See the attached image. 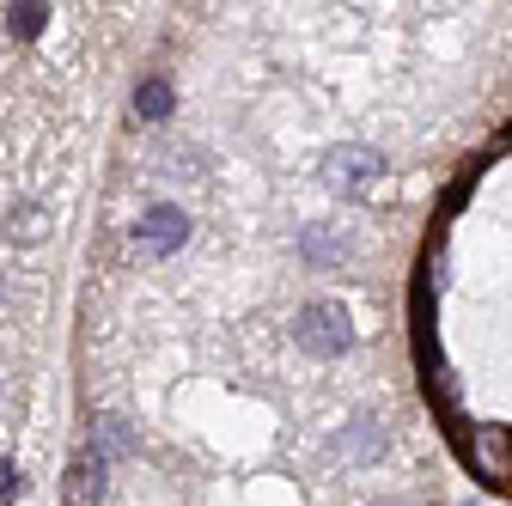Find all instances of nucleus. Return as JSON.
Listing matches in <instances>:
<instances>
[{
    "instance_id": "nucleus-1",
    "label": "nucleus",
    "mask_w": 512,
    "mask_h": 506,
    "mask_svg": "<svg viewBox=\"0 0 512 506\" xmlns=\"http://www.w3.org/2000/svg\"><path fill=\"white\" fill-rule=\"evenodd\" d=\"M293 342H299L305 354H317V360L348 354V348H354V318H348V305H336V299H311L299 318H293Z\"/></svg>"
},
{
    "instance_id": "nucleus-2",
    "label": "nucleus",
    "mask_w": 512,
    "mask_h": 506,
    "mask_svg": "<svg viewBox=\"0 0 512 506\" xmlns=\"http://www.w3.org/2000/svg\"><path fill=\"white\" fill-rule=\"evenodd\" d=\"M464 458L488 488H512V427L506 421L464 427Z\"/></svg>"
},
{
    "instance_id": "nucleus-3",
    "label": "nucleus",
    "mask_w": 512,
    "mask_h": 506,
    "mask_svg": "<svg viewBox=\"0 0 512 506\" xmlns=\"http://www.w3.org/2000/svg\"><path fill=\"white\" fill-rule=\"evenodd\" d=\"M324 177H330V189L336 196H366L372 183H384V153H372V147H330L324 153Z\"/></svg>"
},
{
    "instance_id": "nucleus-4",
    "label": "nucleus",
    "mask_w": 512,
    "mask_h": 506,
    "mask_svg": "<svg viewBox=\"0 0 512 506\" xmlns=\"http://www.w3.org/2000/svg\"><path fill=\"white\" fill-rule=\"evenodd\" d=\"M183 244H189V214L183 208L159 202V208H147L135 220V250H141V257H177Z\"/></svg>"
},
{
    "instance_id": "nucleus-5",
    "label": "nucleus",
    "mask_w": 512,
    "mask_h": 506,
    "mask_svg": "<svg viewBox=\"0 0 512 506\" xmlns=\"http://www.w3.org/2000/svg\"><path fill=\"white\" fill-rule=\"evenodd\" d=\"M92 452L110 458V464H122V458L141 452V439H135V427H128L122 415H98V421H92Z\"/></svg>"
},
{
    "instance_id": "nucleus-6",
    "label": "nucleus",
    "mask_w": 512,
    "mask_h": 506,
    "mask_svg": "<svg viewBox=\"0 0 512 506\" xmlns=\"http://www.w3.org/2000/svg\"><path fill=\"white\" fill-rule=\"evenodd\" d=\"M104 482H110V458H98V452L86 446V458L68 470V506H92V500H104Z\"/></svg>"
},
{
    "instance_id": "nucleus-7",
    "label": "nucleus",
    "mask_w": 512,
    "mask_h": 506,
    "mask_svg": "<svg viewBox=\"0 0 512 506\" xmlns=\"http://www.w3.org/2000/svg\"><path fill=\"white\" fill-rule=\"evenodd\" d=\"M299 250H305V263L311 269H330V263H342L348 257V232L342 226H305V238H299Z\"/></svg>"
},
{
    "instance_id": "nucleus-8",
    "label": "nucleus",
    "mask_w": 512,
    "mask_h": 506,
    "mask_svg": "<svg viewBox=\"0 0 512 506\" xmlns=\"http://www.w3.org/2000/svg\"><path fill=\"white\" fill-rule=\"evenodd\" d=\"M336 452L354 458V464H372V458L384 452V427H378V421H354V427L336 439Z\"/></svg>"
},
{
    "instance_id": "nucleus-9",
    "label": "nucleus",
    "mask_w": 512,
    "mask_h": 506,
    "mask_svg": "<svg viewBox=\"0 0 512 506\" xmlns=\"http://www.w3.org/2000/svg\"><path fill=\"white\" fill-rule=\"evenodd\" d=\"M171 104H177L171 80H141V86H135V116H147V122H165V116H171Z\"/></svg>"
},
{
    "instance_id": "nucleus-10",
    "label": "nucleus",
    "mask_w": 512,
    "mask_h": 506,
    "mask_svg": "<svg viewBox=\"0 0 512 506\" xmlns=\"http://www.w3.org/2000/svg\"><path fill=\"white\" fill-rule=\"evenodd\" d=\"M43 19H49V7H43V0H13V7H7V31H13L19 43L43 37Z\"/></svg>"
},
{
    "instance_id": "nucleus-11",
    "label": "nucleus",
    "mask_w": 512,
    "mask_h": 506,
    "mask_svg": "<svg viewBox=\"0 0 512 506\" xmlns=\"http://www.w3.org/2000/svg\"><path fill=\"white\" fill-rule=\"evenodd\" d=\"M43 232H49V214H43V208H19V214H13V238H19V244H31V238H43Z\"/></svg>"
},
{
    "instance_id": "nucleus-12",
    "label": "nucleus",
    "mask_w": 512,
    "mask_h": 506,
    "mask_svg": "<svg viewBox=\"0 0 512 506\" xmlns=\"http://www.w3.org/2000/svg\"><path fill=\"white\" fill-rule=\"evenodd\" d=\"M13 494H19V476H13V464H7V458H0V506H7Z\"/></svg>"
},
{
    "instance_id": "nucleus-13",
    "label": "nucleus",
    "mask_w": 512,
    "mask_h": 506,
    "mask_svg": "<svg viewBox=\"0 0 512 506\" xmlns=\"http://www.w3.org/2000/svg\"><path fill=\"white\" fill-rule=\"evenodd\" d=\"M464 506H488V500H464Z\"/></svg>"
},
{
    "instance_id": "nucleus-14",
    "label": "nucleus",
    "mask_w": 512,
    "mask_h": 506,
    "mask_svg": "<svg viewBox=\"0 0 512 506\" xmlns=\"http://www.w3.org/2000/svg\"><path fill=\"white\" fill-rule=\"evenodd\" d=\"M378 506H391V500H378Z\"/></svg>"
}]
</instances>
